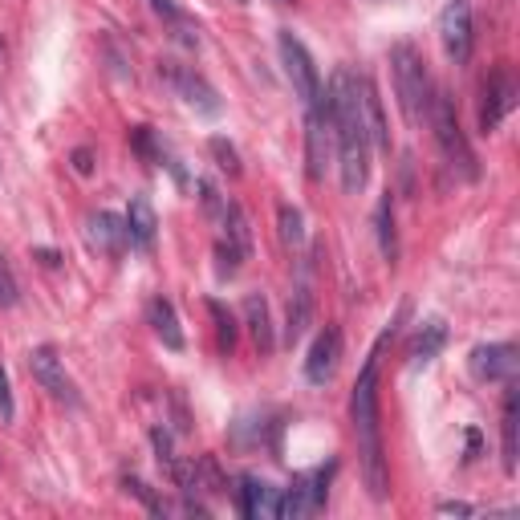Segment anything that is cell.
<instances>
[{"label":"cell","mask_w":520,"mask_h":520,"mask_svg":"<svg viewBox=\"0 0 520 520\" xmlns=\"http://www.w3.org/2000/svg\"><path fill=\"white\" fill-rule=\"evenodd\" d=\"M13 415H17V407H13V390H9V374H5V366H0V419H5V423H13Z\"/></svg>","instance_id":"32"},{"label":"cell","mask_w":520,"mask_h":520,"mask_svg":"<svg viewBox=\"0 0 520 520\" xmlns=\"http://www.w3.org/2000/svg\"><path fill=\"white\" fill-rule=\"evenodd\" d=\"M240 265H244V256L236 252V244L216 240V277H220V281H232V277L240 273Z\"/></svg>","instance_id":"26"},{"label":"cell","mask_w":520,"mask_h":520,"mask_svg":"<svg viewBox=\"0 0 520 520\" xmlns=\"http://www.w3.org/2000/svg\"><path fill=\"white\" fill-rule=\"evenodd\" d=\"M390 74H395V90H399V106H403L407 126H423L431 114V94H435L423 53L411 41H399L390 49Z\"/></svg>","instance_id":"3"},{"label":"cell","mask_w":520,"mask_h":520,"mask_svg":"<svg viewBox=\"0 0 520 520\" xmlns=\"http://www.w3.org/2000/svg\"><path fill=\"white\" fill-rule=\"evenodd\" d=\"M244 321H248V334H252L256 350H260V354H273L277 338H273V317H269L265 293H248V297H244Z\"/></svg>","instance_id":"17"},{"label":"cell","mask_w":520,"mask_h":520,"mask_svg":"<svg viewBox=\"0 0 520 520\" xmlns=\"http://www.w3.org/2000/svg\"><path fill=\"white\" fill-rule=\"evenodd\" d=\"M468 366L480 382H508L520 370V354H516L512 342H492V346H476Z\"/></svg>","instance_id":"11"},{"label":"cell","mask_w":520,"mask_h":520,"mask_svg":"<svg viewBox=\"0 0 520 520\" xmlns=\"http://www.w3.org/2000/svg\"><path fill=\"white\" fill-rule=\"evenodd\" d=\"M122 484H126V492H135V496H139V500H143V504L155 512V516H167V512H171V504H167L163 496H155V492H151V488H147L139 476H126Z\"/></svg>","instance_id":"29"},{"label":"cell","mask_w":520,"mask_h":520,"mask_svg":"<svg viewBox=\"0 0 520 520\" xmlns=\"http://www.w3.org/2000/svg\"><path fill=\"white\" fill-rule=\"evenodd\" d=\"M208 151H212V159H216V167H220V171H228L232 179L240 175V155H236V147H232L228 139H220V135H216V139L208 143Z\"/></svg>","instance_id":"28"},{"label":"cell","mask_w":520,"mask_h":520,"mask_svg":"<svg viewBox=\"0 0 520 520\" xmlns=\"http://www.w3.org/2000/svg\"><path fill=\"white\" fill-rule=\"evenodd\" d=\"M516 411H520V386L508 378V390H504V419H500V435H504V472H508V476L516 472V427H520Z\"/></svg>","instance_id":"20"},{"label":"cell","mask_w":520,"mask_h":520,"mask_svg":"<svg viewBox=\"0 0 520 520\" xmlns=\"http://www.w3.org/2000/svg\"><path fill=\"white\" fill-rule=\"evenodd\" d=\"M439 512H443V516H472L476 508H472V504H464V500H443V504H439Z\"/></svg>","instance_id":"35"},{"label":"cell","mask_w":520,"mask_h":520,"mask_svg":"<svg viewBox=\"0 0 520 520\" xmlns=\"http://www.w3.org/2000/svg\"><path fill=\"white\" fill-rule=\"evenodd\" d=\"M358 110H362V126L378 151H390V130H386V114H382V98L378 86L370 78H358Z\"/></svg>","instance_id":"14"},{"label":"cell","mask_w":520,"mask_h":520,"mask_svg":"<svg viewBox=\"0 0 520 520\" xmlns=\"http://www.w3.org/2000/svg\"><path fill=\"white\" fill-rule=\"evenodd\" d=\"M476 451H480V431H468V460H476Z\"/></svg>","instance_id":"37"},{"label":"cell","mask_w":520,"mask_h":520,"mask_svg":"<svg viewBox=\"0 0 520 520\" xmlns=\"http://www.w3.org/2000/svg\"><path fill=\"white\" fill-rule=\"evenodd\" d=\"M338 358H342V330L338 325H325V330L313 338L309 358H305V378L313 386H325L338 374Z\"/></svg>","instance_id":"12"},{"label":"cell","mask_w":520,"mask_h":520,"mask_svg":"<svg viewBox=\"0 0 520 520\" xmlns=\"http://www.w3.org/2000/svg\"><path fill=\"white\" fill-rule=\"evenodd\" d=\"M200 200H204L208 216H224V208H228V204H220V191H216L208 179H200Z\"/></svg>","instance_id":"33"},{"label":"cell","mask_w":520,"mask_h":520,"mask_svg":"<svg viewBox=\"0 0 520 520\" xmlns=\"http://www.w3.org/2000/svg\"><path fill=\"white\" fill-rule=\"evenodd\" d=\"M37 256H41V265H57V252H49V248H41Z\"/></svg>","instance_id":"38"},{"label":"cell","mask_w":520,"mask_h":520,"mask_svg":"<svg viewBox=\"0 0 520 520\" xmlns=\"http://www.w3.org/2000/svg\"><path fill=\"white\" fill-rule=\"evenodd\" d=\"M17 301H21L17 277H13V269H9V260H5V252H0V309H13Z\"/></svg>","instance_id":"30"},{"label":"cell","mask_w":520,"mask_h":520,"mask_svg":"<svg viewBox=\"0 0 520 520\" xmlns=\"http://www.w3.org/2000/svg\"><path fill=\"white\" fill-rule=\"evenodd\" d=\"M130 147H135L147 163H167V159H163V147L155 143V130H151V126H135V130H130Z\"/></svg>","instance_id":"27"},{"label":"cell","mask_w":520,"mask_h":520,"mask_svg":"<svg viewBox=\"0 0 520 520\" xmlns=\"http://www.w3.org/2000/svg\"><path fill=\"white\" fill-rule=\"evenodd\" d=\"M395 334V325L378 338V346L370 350L358 382H354V399H350V419H354V431H358V455H362V476H366V488L374 500H386V488H390V476H386V455H382V431H378V350L382 342Z\"/></svg>","instance_id":"2"},{"label":"cell","mask_w":520,"mask_h":520,"mask_svg":"<svg viewBox=\"0 0 520 520\" xmlns=\"http://www.w3.org/2000/svg\"><path fill=\"white\" fill-rule=\"evenodd\" d=\"M374 232H378V248H382V260L395 265L399 260V232H395V195H382L378 208H374Z\"/></svg>","instance_id":"18"},{"label":"cell","mask_w":520,"mask_h":520,"mask_svg":"<svg viewBox=\"0 0 520 520\" xmlns=\"http://www.w3.org/2000/svg\"><path fill=\"white\" fill-rule=\"evenodd\" d=\"M147 321L155 325V334L163 338L167 350H183V330H179V317H175V305L167 297H155L147 305Z\"/></svg>","instance_id":"21"},{"label":"cell","mask_w":520,"mask_h":520,"mask_svg":"<svg viewBox=\"0 0 520 520\" xmlns=\"http://www.w3.org/2000/svg\"><path fill=\"white\" fill-rule=\"evenodd\" d=\"M277 224H281V240H285L289 248H301V244H305V220H301V212H297L293 204H281V208H277Z\"/></svg>","instance_id":"25"},{"label":"cell","mask_w":520,"mask_h":520,"mask_svg":"<svg viewBox=\"0 0 520 520\" xmlns=\"http://www.w3.org/2000/svg\"><path fill=\"white\" fill-rule=\"evenodd\" d=\"M151 5H155V13H159V17H167L171 25H179V21H183V13L171 5V0H151Z\"/></svg>","instance_id":"36"},{"label":"cell","mask_w":520,"mask_h":520,"mask_svg":"<svg viewBox=\"0 0 520 520\" xmlns=\"http://www.w3.org/2000/svg\"><path fill=\"white\" fill-rule=\"evenodd\" d=\"M313 325V293H309V281H301L293 289V301H289V321H285V346H297L305 338V330Z\"/></svg>","instance_id":"19"},{"label":"cell","mask_w":520,"mask_h":520,"mask_svg":"<svg viewBox=\"0 0 520 520\" xmlns=\"http://www.w3.org/2000/svg\"><path fill=\"white\" fill-rule=\"evenodd\" d=\"M151 443H155V451H159V464H163L167 472H175L179 460H175V451H171V435H167V427H155V431H151Z\"/></svg>","instance_id":"31"},{"label":"cell","mask_w":520,"mask_h":520,"mask_svg":"<svg viewBox=\"0 0 520 520\" xmlns=\"http://www.w3.org/2000/svg\"><path fill=\"white\" fill-rule=\"evenodd\" d=\"M277 500H281V492L269 488L265 480H256V476H240V480H236V508H240V516H248V520L277 516Z\"/></svg>","instance_id":"13"},{"label":"cell","mask_w":520,"mask_h":520,"mask_svg":"<svg viewBox=\"0 0 520 520\" xmlns=\"http://www.w3.org/2000/svg\"><path fill=\"white\" fill-rule=\"evenodd\" d=\"M512 106H516L512 70H508V65H496V70L480 82V130H484V135H492Z\"/></svg>","instance_id":"9"},{"label":"cell","mask_w":520,"mask_h":520,"mask_svg":"<svg viewBox=\"0 0 520 520\" xmlns=\"http://www.w3.org/2000/svg\"><path fill=\"white\" fill-rule=\"evenodd\" d=\"M74 171H78V175H90V171H94V151H90V147H78V151H74Z\"/></svg>","instance_id":"34"},{"label":"cell","mask_w":520,"mask_h":520,"mask_svg":"<svg viewBox=\"0 0 520 520\" xmlns=\"http://www.w3.org/2000/svg\"><path fill=\"white\" fill-rule=\"evenodd\" d=\"M439 45L455 65H468L472 57V5L468 0H447L439 13Z\"/></svg>","instance_id":"8"},{"label":"cell","mask_w":520,"mask_h":520,"mask_svg":"<svg viewBox=\"0 0 520 520\" xmlns=\"http://www.w3.org/2000/svg\"><path fill=\"white\" fill-rule=\"evenodd\" d=\"M281 5H293V0H281Z\"/></svg>","instance_id":"39"},{"label":"cell","mask_w":520,"mask_h":520,"mask_svg":"<svg viewBox=\"0 0 520 520\" xmlns=\"http://www.w3.org/2000/svg\"><path fill=\"white\" fill-rule=\"evenodd\" d=\"M277 49H281V65H285V78H289L293 94H297L301 106L309 110V106L321 98V74H317V65H313L309 49H305L289 29L277 33Z\"/></svg>","instance_id":"6"},{"label":"cell","mask_w":520,"mask_h":520,"mask_svg":"<svg viewBox=\"0 0 520 520\" xmlns=\"http://www.w3.org/2000/svg\"><path fill=\"white\" fill-rule=\"evenodd\" d=\"M334 468H338V464L330 460L325 468H313V472L297 476V480L281 492V500H277V516H281V520H301V516L321 512L325 496H330V476H334Z\"/></svg>","instance_id":"5"},{"label":"cell","mask_w":520,"mask_h":520,"mask_svg":"<svg viewBox=\"0 0 520 520\" xmlns=\"http://www.w3.org/2000/svg\"><path fill=\"white\" fill-rule=\"evenodd\" d=\"M224 224H228V244H236V252L248 260L252 256V232H248V216H244V208L240 204H228L224 208Z\"/></svg>","instance_id":"23"},{"label":"cell","mask_w":520,"mask_h":520,"mask_svg":"<svg viewBox=\"0 0 520 520\" xmlns=\"http://www.w3.org/2000/svg\"><path fill=\"white\" fill-rule=\"evenodd\" d=\"M29 374L37 378L41 390H49V395H53L57 403H65V407H78V403H82L53 346H37V350H29Z\"/></svg>","instance_id":"10"},{"label":"cell","mask_w":520,"mask_h":520,"mask_svg":"<svg viewBox=\"0 0 520 520\" xmlns=\"http://www.w3.org/2000/svg\"><path fill=\"white\" fill-rule=\"evenodd\" d=\"M159 78L195 110V114H220V94L212 90V82L204 74H195L191 65H179V61H159Z\"/></svg>","instance_id":"7"},{"label":"cell","mask_w":520,"mask_h":520,"mask_svg":"<svg viewBox=\"0 0 520 520\" xmlns=\"http://www.w3.org/2000/svg\"><path fill=\"white\" fill-rule=\"evenodd\" d=\"M427 122L435 126V143H439V151H443V163L460 175V179H476L480 175V167H476V155H472V147H468V139H464V130H460V114H455V102H451V94L447 90H435L431 94V114H427Z\"/></svg>","instance_id":"4"},{"label":"cell","mask_w":520,"mask_h":520,"mask_svg":"<svg viewBox=\"0 0 520 520\" xmlns=\"http://www.w3.org/2000/svg\"><path fill=\"white\" fill-rule=\"evenodd\" d=\"M443 346H447V325H443V321H427L423 330L415 334V342H411V366L419 370V366L435 362Z\"/></svg>","instance_id":"22"},{"label":"cell","mask_w":520,"mask_h":520,"mask_svg":"<svg viewBox=\"0 0 520 520\" xmlns=\"http://www.w3.org/2000/svg\"><path fill=\"white\" fill-rule=\"evenodd\" d=\"M325 106H330V126L338 143V171H342V191L358 195L370 183V135L362 126L358 110V78L350 70H338L334 82L321 90Z\"/></svg>","instance_id":"1"},{"label":"cell","mask_w":520,"mask_h":520,"mask_svg":"<svg viewBox=\"0 0 520 520\" xmlns=\"http://www.w3.org/2000/svg\"><path fill=\"white\" fill-rule=\"evenodd\" d=\"M86 232H90V244H94L98 252H106V256H122V248L130 244V240H126V220L114 216V212H94Z\"/></svg>","instance_id":"16"},{"label":"cell","mask_w":520,"mask_h":520,"mask_svg":"<svg viewBox=\"0 0 520 520\" xmlns=\"http://www.w3.org/2000/svg\"><path fill=\"white\" fill-rule=\"evenodd\" d=\"M122 220H126V240H130V248H143V252H147V248L155 244V228H159V220H155V208H151L147 195H135Z\"/></svg>","instance_id":"15"},{"label":"cell","mask_w":520,"mask_h":520,"mask_svg":"<svg viewBox=\"0 0 520 520\" xmlns=\"http://www.w3.org/2000/svg\"><path fill=\"white\" fill-rule=\"evenodd\" d=\"M208 313L216 321V346H220V354L232 358V350H236V317L220 301H208Z\"/></svg>","instance_id":"24"}]
</instances>
